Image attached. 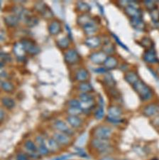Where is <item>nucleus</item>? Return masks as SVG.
I'll return each instance as SVG.
<instances>
[{"label":"nucleus","mask_w":159,"mask_h":160,"mask_svg":"<svg viewBox=\"0 0 159 160\" xmlns=\"http://www.w3.org/2000/svg\"><path fill=\"white\" fill-rule=\"evenodd\" d=\"M133 89L137 92L143 101H148L152 99L153 90L151 88L142 80H138L132 86Z\"/></svg>","instance_id":"f257e3e1"},{"label":"nucleus","mask_w":159,"mask_h":160,"mask_svg":"<svg viewBox=\"0 0 159 160\" xmlns=\"http://www.w3.org/2000/svg\"><path fill=\"white\" fill-rule=\"evenodd\" d=\"M64 61L68 66H73L78 63L81 60V56L74 48H69L63 53Z\"/></svg>","instance_id":"f03ea898"},{"label":"nucleus","mask_w":159,"mask_h":160,"mask_svg":"<svg viewBox=\"0 0 159 160\" xmlns=\"http://www.w3.org/2000/svg\"><path fill=\"white\" fill-rule=\"evenodd\" d=\"M26 53L31 56H36L41 52V48L34 41L30 38H24L21 41Z\"/></svg>","instance_id":"7ed1b4c3"},{"label":"nucleus","mask_w":159,"mask_h":160,"mask_svg":"<svg viewBox=\"0 0 159 160\" xmlns=\"http://www.w3.org/2000/svg\"><path fill=\"white\" fill-rule=\"evenodd\" d=\"M112 129L106 125H99L94 129L93 136L95 138L109 140L112 135Z\"/></svg>","instance_id":"20e7f679"},{"label":"nucleus","mask_w":159,"mask_h":160,"mask_svg":"<svg viewBox=\"0 0 159 160\" xmlns=\"http://www.w3.org/2000/svg\"><path fill=\"white\" fill-rule=\"evenodd\" d=\"M34 9L38 13H39L44 19H51L54 16L51 9L43 2H36L34 4Z\"/></svg>","instance_id":"39448f33"},{"label":"nucleus","mask_w":159,"mask_h":160,"mask_svg":"<svg viewBox=\"0 0 159 160\" xmlns=\"http://www.w3.org/2000/svg\"><path fill=\"white\" fill-rule=\"evenodd\" d=\"M91 145L93 148L96 149L100 152H105L111 148V145L108 140L94 138L91 140Z\"/></svg>","instance_id":"423d86ee"},{"label":"nucleus","mask_w":159,"mask_h":160,"mask_svg":"<svg viewBox=\"0 0 159 160\" xmlns=\"http://www.w3.org/2000/svg\"><path fill=\"white\" fill-rule=\"evenodd\" d=\"M84 43L90 49H97L102 45V40L99 36L94 35L87 37L84 41Z\"/></svg>","instance_id":"0eeeda50"},{"label":"nucleus","mask_w":159,"mask_h":160,"mask_svg":"<svg viewBox=\"0 0 159 160\" xmlns=\"http://www.w3.org/2000/svg\"><path fill=\"white\" fill-rule=\"evenodd\" d=\"M134 2H132L131 4L128 5L124 8V12L127 16L130 17V19L135 17H143V14L142 9L136 7L133 4Z\"/></svg>","instance_id":"6e6552de"},{"label":"nucleus","mask_w":159,"mask_h":160,"mask_svg":"<svg viewBox=\"0 0 159 160\" xmlns=\"http://www.w3.org/2000/svg\"><path fill=\"white\" fill-rule=\"evenodd\" d=\"M48 31L50 35L58 36L62 32V24L58 19H53L48 26Z\"/></svg>","instance_id":"1a4fd4ad"},{"label":"nucleus","mask_w":159,"mask_h":160,"mask_svg":"<svg viewBox=\"0 0 159 160\" xmlns=\"http://www.w3.org/2000/svg\"><path fill=\"white\" fill-rule=\"evenodd\" d=\"M107 58V55L104 53L103 51H95L92 52L89 55V61L94 64H103L104 61H106Z\"/></svg>","instance_id":"9d476101"},{"label":"nucleus","mask_w":159,"mask_h":160,"mask_svg":"<svg viewBox=\"0 0 159 160\" xmlns=\"http://www.w3.org/2000/svg\"><path fill=\"white\" fill-rule=\"evenodd\" d=\"M142 57H143V60L146 63H149V64L156 63L159 61L157 54H156V51L154 50V48H151V49L146 50L143 54Z\"/></svg>","instance_id":"9b49d317"},{"label":"nucleus","mask_w":159,"mask_h":160,"mask_svg":"<svg viewBox=\"0 0 159 160\" xmlns=\"http://www.w3.org/2000/svg\"><path fill=\"white\" fill-rule=\"evenodd\" d=\"M53 138L55 139L56 142L60 146H68L71 142L70 136L66 135L65 133L60 132H55Z\"/></svg>","instance_id":"f8f14e48"},{"label":"nucleus","mask_w":159,"mask_h":160,"mask_svg":"<svg viewBox=\"0 0 159 160\" xmlns=\"http://www.w3.org/2000/svg\"><path fill=\"white\" fill-rule=\"evenodd\" d=\"M98 29V24H97V22L94 19H92L91 22H89L88 24H87L83 27V30L84 34L88 36V37L94 36V33H97Z\"/></svg>","instance_id":"ddd939ff"},{"label":"nucleus","mask_w":159,"mask_h":160,"mask_svg":"<svg viewBox=\"0 0 159 160\" xmlns=\"http://www.w3.org/2000/svg\"><path fill=\"white\" fill-rule=\"evenodd\" d=\"M89 78H90V74H89V71L84 68H78L74 74V78L76 81L80 82L88 81Z\"/></svg>","instance_id":"4468645a"},{"label":"nucleus","mask_w":159,"mask_h":160,"mask_svg":"<svg viewBox=\"0 0 159 160\" xmlns=\"http://www.w3.org/2000/svg\"><path fill=\"white\" fill-rule=\"evenodd\" d=\"M53 126H54V128L58 131L60 132L65 133L69 136H70L73 134V132L69 128V126L63 120H55L54 124H53Z\"/></svg>","instance_id":"2eb2a0df"},{"label":"nucleus","mask_w":159,"mask_h":160,"mask_svg":"<svg viewBox=\"0 0 159 160\" xmlns=\"http://www.w3.org/2000/svg\"><path fill=\"white\" fill-rule=\"evenodd\" d=\"M36 142L38 145V152L41 155H48L50 150L46 145L45 140L41 136H37L36 138Z\"/></svg>","instance_id":"dca6fc26"},{"label":"nucleus","mask_w":159,"mask_h":160,"mask_svg":"<svg viewBox=\"0 0 159 160\" xmlns=\"http://www.w3.org/2000/svg\"><path fill=\"white\" fill-rule=\"evenodd\" d=\"M159 106L157 104H156V103H151V104H148L143 108V114L146 117H153V116L157 114Z\"/></svg>","instance_id":"f3484780"},{"label":"nucleus","mask_w":159,"mask_h":160,"mask_svg":"<svg viewBox=\"0 0 159 160\" xmlns=\"http://www.w3.org/2000/svg\"><path fill=\"white\" fill-rule=\"evenodd\" d=\"M20 19L14 14H7L4 17V22L6 26L10 28L17 27L19 24Z\"/></svg>","instance_id":"a211bd4d"},{"label":"nucleus","mask_w":159,"mask_h":160,"mask_svg":"<svg viewBox=\"0 0 159 160\" xmlns=\"http://www.w3.org/2000/svg\"><path fill=\"white\" fill-rule=\"evenodd\" d=\"M131 26L135 30L143 32L146 29V24L143 20V17H135L130 19Z\"/></svg>","instance_id":"6ab92c4d"},{"label":"nucleus","mask_w":159,"mask_h":160,"mask_svg":"<svg viewBox=\"0 0 159 160\" xmlns=\"http://www.w3.org/2000/svg\"><path fill=\"white\" fill-rule=\"evenodd\" d=\"M104 67L108 70H113V69L117 68L119 66V61L118 59L113 56H107L106 61L103 63Z\"/></svg>","instance_id":"aec40b11"},{"label":"nucleus","mask_w":159,"mask_h":160,"mask_svg":"<svg viewBox=\"0 0 159 160\" xmlns=\"http://www.w3.org/2000/svg\"><path fill=\"white\" fill-rule=\"evenodd\" d=\"M66 121L72 128L78 129L83 125V120L79 116L76 115H68L66 118Z\"/></svg>","instance_id":"412c9836"},{"label":"nucleus","mask_w":159,"mask_h":160,"mask_svg":"<svg viewBox=\"0 0 159 160\" xmlns=\"http://www.w3.org/2000/svg\"><path fill=\"white\" fill-rule=\"evenodd\" d=\"M102 51L107 55L112 56V54L115 53V46L113 43L110 40H104L103 41V44L102 46Z\"/></svg>","instance_id":"4be33fe9"},{"label":"nucleus","mask_w":159,"mask_h":160,"mask_svg":"<svg viewBox=\"0 0 159 160\" xmlns=\"http://www.w3.org/2000/svg\"><path fill=\"white\" fill-rule=\"evenodd\" d=\"M124 78L125 81L132 86H133L138 80H139L138 73L134 71H129L126 72Z\"/></svg>","instance_id":"5701e85b"},{"label":"nucleus","mask_w":159,"mask_h":160,"mask_svg":"<svg viewBox=\"0 0 159 160\" xmlns=\"http://www.w3.org/2000/svg\"><path fill=\"white\" fill-rule=\"evenodd\" d=\"M13 52H14V55L17 56V59H23V58H25L26 51L21 42H17L15 43L13 46Z\"/></svg>","instance_id":"b1692460"},{"label":"nucleus","mask_w":159,"mask_h":160,"mask_svg":"<svg viewBox=\"0 0 159 160\" xmlns=\"http://www.w3.org/2000/svg\"><path fill=\"white\" fill-rule=\"evenodd\" d=\"M56 45L60 50L66 51L70 47V40L68 37H63L56 40Z\"/></svg>","instance_id":"393cba45"},{"label":"nucleus","mask_w":159,"mask_h":160,"mask_svg":"<svg viewBox=\"0 0 159 160\" xmlns=\"http://www.w3.org/2000/svg\"><path fill=\"white\" fill-rule=\"evenodd\" d=\"M92 18L91 15L89 13H85V14H81L77 18V24L83 28L84 26H85L87 24H88L89 22H91Z\"/></svg>","instance_id":"a878e982"},{"label":"nucleus","mask_w":159,"mask_h":160,"mask_svg":"<svg viewBox=\"0 0 159 160\" xmlns=\"http://www.w3.org/2000/svg\"><path fill=\"white\" fill-rule=\"evenodd\" d=\"M75 9L77 12L81 13V14H85V13H89L90 11L91 7L86 2L79 1L76 3Z\"/></svg>","instance_id":"bb28decb"},{"label":"nucleus","mask_w":159,"mask_h":160,"mask_svg":"<svg viewBox=\"0 0 159 160\" xmlns=\"http://www.w3.org/2000/svg\"><path fill=\"white\" fill-rule=\"evenodd\" d=\"M108 115L110 118H119L122 115V110L117 105H112L108 108Z\"/></svg>","instance_id":"cd10ccee"},{"label":"nucleus","mask_w":159,"mask_h":160,"mask_svg":"<svg viewBox=\"0 0 159 160\" xmlns=\"http://www.w3.org/2000/svg\"><path fill=\"white\" fill-rule=\"evenodd\" d=\"M1 88L4 92H8V93L13 92L15 90L14 85L12 82L6 81V80H2L1 81Z\"/></svg>","instance_id":"c85d7f7f"},{"label":"nucleus","mask_w":159,"mask_h":160,"mask_svg":"<svg viewBox=\"0 0 159 160\" xmlns=\"http://www.w3.org/2000/svg\"><path fill=\"white\" fill-rule=\"evenodd\" d=\"M1 101L2 105H3L6 109L8 110L13 109V108L15 107V105H16L14 100L10 97H3L2 98Z\"/></svg>","instance_id":"c756f323"},{"label":"nucleus","mask_w":159,"mask_h":160,"mask_svg":"<svg viewBox=\"0 0 159 160\" xmlns=\"http://www.w3.org/2000/svg\"><path fill=\"white\" fill-rule=\"evenodd\" d=\"M139 44L147 50L151 49V48H153L154 47V43L148 37H143L139 41Z\"/></svg>","instance_id":"7c9ffc66"},{"label":"nucleus","mask_w":159,"mask_h":160,"mask_svg":"<svg viewBox=\"0 0 159 160\" xmlns=\"http://www.w3.org/2000/svg\"><path fill=\"white\" fill-rule=\"evenodd\" d=\"M78 89L81 92H90L93 90L92 85L88 81L80 82L78 86Z\"/></svg>","instance_id":"2f4dec72"},{"label":"nucleus","mask_w":159,"mask_h":160,"mask_svg":"<svg viewBox=\"0 0 159 160\" xmlns=\"http://www.w3.org/2000/svg\"><path fill=\"white\" fill-rule=\"evenodd\" d=\"M47 143H48L49 150H51L52 152H58L59 149H60V145L57 142H56V140L53 138L48 139L47 141Z\"/></svg>","instance_id":"473e14b6"},{"label":"nucleus","mask_w":159,"mask_h":160,"mask_svg":"<svg viewBox=\"0 0 159 160\" xmlns=\"http://www.w3.org/2000/svg\"><path fill=\"white\" fill-rule=\"evenodd\" d=\"M104 81L105 82V84H106L109 88H114L115 85H116V81H115L113 76H112V74L109 73L105 75L104 78Z\"/></svg>","instance_id":"72a5a7b5"},{"label":"nucleus","mask_w":159,"mask_h":160,"mask_svg":"<svg viewBox=\"0 0 159 160\" xmlns=\"http://www.w3.org/2000/svg\"><path fill=\"white\" fill-rule=\"evenodd\" d=\"M24 148L29 152H38V146L31 140H26L24 142Z\"/></svg>","instance_id":"f704fd0d"},{"label":"nucleus","mask_w":159,"mask_h":160,"mask_svg":"<svg viewBox=\"0 0 159 160\" xmlns=\"http://www.w3.org/2000/svg\"><path fill=\"white\" fill-rule=\"evenodd\" d=\"M79 98L82 102H90L94 100V97L89 92H80V94L79 95Z\"/></svg>","instance_id":"c9c22d12"},{"label":"nucleus","mask_w":159,"mask_h":160,"mask_svg":"<svg viewBox=\"0 0 159 160\" xmlns=\"http://www.w3.org/2000/svg\"><path fill=\"white\" fill-rule=\"evenodd\" d=\"M24 23L27 27H35L36 25H37L38 23V19H37V17H34L33 15H30V16L24 21Z\"/></svg>","instance_id":"e433bc0d"},{"label":"nucleus","mask_w":159,"mask_h":160,"mask_svg":"<svg viewBox=\"0 0 159 160\" xmlns=\"http://www.w3.org/2000/svg\"><path fill=\"white\" fill-rule=\"evenodd\" d=\"M104 116V110L103 107V102H101L100 106L94 112V118L97 120H102Z\"/></svg>","instance_id":"4c0bfd02"},{"label":"nucleus","mask_w":159,"mask_h":160,"mask_svg":"<svg viewBox=\"0 0 159 160\" xmlns=\"http://www.w3.org/2000/svg\"><path fill=\"white\" fill-rule=\"evenodd\" d=\"M68 115H76L78 116L83 112V110L81 108H71L69 107L67 110Z\"/></svg>","instance_id":"58836bf2"},{"label":"nucleus","mask_w":159,"mask_h":160,"mask_svg":"<svg viewBox=\"0 0 159 160\" xmlns=\"http://www.w3.org/2000/svg\"><path fill=\"white\" fill-rule=\"evenodd\" d=\"M149 14L153 23H155V24L159 23V10L158 8L151 10L149 12Z\"/></svg>","instance_id":"ea45409f"},{"label":"nucleus","mask_w":159,"mask_h":160,"mask_svg":"<svg viewBox=\"0 0 159 160\" xmlns=\"http://www.w3.org/2000/svg\"><path fill=\"white\" fill-rule=\"evenodd\" d=\"M12 61V58L11 55L8 53H5L4 51L1 52V61L4 63H9Z\"/></svg>","instance_id":"a19ab883"},{"label":"nucleus","mask_w":159,"mask_h":160,"mask_svg":"<svg viewBox=\"0 0 159 160\" xmlns=\"http://www.w3.org/2000/svg\"><path fill=\"white\" fill-rule=\"evenodd\" d=\"M112 34V37H113V38L114 39V41H115V42H116L118 45L119 46H121V47L122 48H124V50H127V51H129V48H128V47L127 46H126L124 43H122V41L119 39V38L117 37V36L115 34V33H111Z\"/></svg>","instance_id":"79ce46f5"},{"label":"nucleus","mask_w":159,"mask_h":160,"mask_svg":"<svg viewBox=\"0 0 159 160\" xmlns=\"http://www.w3.org/2000/svg\"><path fill=\"white\" fill-rule=\"evenodd\" d=\"M68 105L71 108H81V102L76 99H72L68 101Z\"/></svg>","instance_id":"37998d69"},{"label":"nucleus","mask_w":159,"mask_h":160,"mask_svg":"<svg viewBox=\"0 0 159 160\" xmlns=\"http://www.w3.org/2000/svg\"><path fill=\"white\" fill-rule=\"evenodd\" d=\"M143 3H144L146 7H147V9L149 12L151 11V10H153V9L157 8L154 2H152V1H145L144 2H143Z\"/></svg>","instance_id":"c03bdc74"},{"label":"nucleus","mask_w":159,"mask_h":160,"mask_svg":"<svg viewBox=\"0 0 159 160\" xmlns=\"http://www.w3.org/2000/svg\"><path fill=\"white\" fill-rule=\"evenodd\" d=\"M107 122H111L112 124H117V123H120L122 122V119L119 118H110V117H107Z\"/></svg>","instance_id":"a18cd8bd"},{"label":"nucleus","mask_w":159,"mask_h":160,"mask_svg":"<svg viewBox=\"0 0 159 160\" xmlns=\"http://www.w3.org/2000/svg\"><path fill=\"white\" fill-rule=\"evenodd\" d=\"M65 29L67 30V32H68V37L69 38V39L70 40V41H73V33H72L71 32V29H70V26L68 24H65Z\"/></svg>","instance_id":"49530a36"},{"label":"nucleus","mask_w":159,"mask_h":160,"mask_svg":"<svg viewBox=\"0 0 159 160\" xmlns=\"http://www.w3.org/2000/svg\"><path fill=\"white\" fill-rule=\"evenodd\" d=\"M72 156H73V154H66V155H62L60 157H55V158L53 159L52 160H67L70 159Z\"/></svg>","instance_id":"de8ad7c7"},{"label":"nucleus","mask_w":159,"mask_h":160,"mask_svg":"<svg viewBox=\"0 0 159 160\" xmlns=\"http://www.w3.org/2000/svg\"><path fill=\"white\" fill-rule=\"evenodd\" d=\"M17 160H29L28 156L24 153H19L17 156Z\"/></svg>","instance_id":"09e8293b"},{"label":"nucleus","mask_w":159,"mask_h":160,"mask_svg":"<svg viewBox=\"0 0 159 160\" xmlns=\"http://www.w3.org/2000/svg\"><path fill=\"white\" fill-rule=\"evenodd\" d=\"M96 73H105L107 72V69L103 67V68H95L94 70Z\"/></svg>","instance_id":"8fccbe9b"},{"label":"nucleus","mask_w":159,"mask_h":160,"mask_svg":"<svg viewBox=\"0 0 159 160\" xmlns=\"http://www.w3.org/2000/svg\"><path fill=\"white\" fill-rule=\"evenodd\" d=\"M4 118H5V112H4V110L2 108L1 110H0V119H1L2 122L4 121Z\"/></svg>","instance_id":"3c124183"},{"label":"nucleus","mask_w":159,"mask_h":160,"mask_svg":"<svg viewBox=\"0 0 159 160\" xmlns=\"http://www.w3.org/2000/svg\"><path fill=\"white\" fill-rule=\"evenodd\" d=\"M5 32H4L3 30H2L1 32V36H0V38H1V41L2 42H3V41H4V38H5Z\"/></svg>","instance_id":"603ef678"},{"label":"nucleus","mask_w":159,"mask_h":160,"mask_svg":"<svg viewBox=\"0 0 159 160\" xmlns=\"http://www.w3.org/2000/svg\"><path fill=\"white\" fill-rule=\"evenodd\" d=\"M128 68H129V66H128L127 64L124 63V64H122L121 66V70L126 71V69H128Z\"/></svg>","instance_id":"864d4df0"},{"label":"nucleus","mask_w":159,"mask_h":160,"mask_svg":"<svg viewBox=\"0 0 159 160\" xmlns=\"http://www.w3.org/2000/svg\"><path fill=\"white\" fill-rule=\"evenodd\" d=\"M1 77H2V78H6V77H7V71H5L4 70H2V71H1Z\"/></svg>","instance_id":"5fc2aeb1"},{"label":"nucleus","mask_w":159,"mask_h":160,"mask_svg":"<svg viewBox=\"0 0 159 160\" xmlns=\"http://www.w3.org/2000/svg\"><path fill=\"white\" fill-rule=\"evenodd\" d=\"M99 160H116V159L111 157H103V158H102Z\"/></svg>","instance_id":"6e6d98bb"},{"label":"nucleus","mask_w":159,"mask_h":160,"mask_svg":"<svg viewBox=\"0 0 159 160\" xmlns=\"http://www.w3.org/2000/svg\"><path fill=\"white\" fill-rule=\"evenodd\" d=\"M155 122L158 125H159V117H158V118H156V119L155 120Z\"/></svg>","instance_id":"4d7b16f0"},{"label":"nucleus","mask_w":159,"mask_h":160,"mask_svg":"<svg viewBox=\"0 0 159 160\" xmlns=\"http://www.w3.org/2000/svg\"><path fill=\"white\" fill-rule=\"evenodd\" d=\"M157 73H158V76H159V67L158 68V70H157Z\"/></svg>","instance_id":"13d9d810"},{"label":"nucleus","mask_w":159,"mask_h":160,"mask_svg":"<svg viewBox=\"0 0 159 160\" xmlns=\"http://www.w3.org/2000/svg\"><path fill=\"white\" fill-rule=\"evenodd\" d=\"M151 160H158V159H151Z\"/></svg>","instance_id":"bf43d9fd"}]
</instances>
